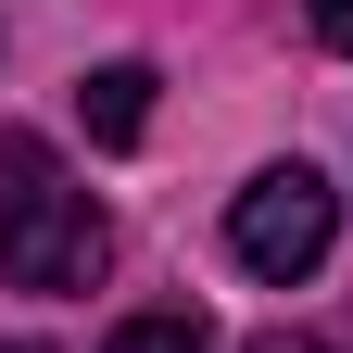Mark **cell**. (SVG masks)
<instances>
[{
	"mask_svg": "<svg viewBox=\"0 0 353 353\" xmlns=\"http://www.w3.org/2000/svg\"><path fill=\"white\" fill-rule=\"evenodd\" d=\"M101 252H114V228H101V202L51 164V139L0 126V278L13 290H88Z\"/></svg>",
	"mask_w": 353,
	"mask_h": 353,
	"instance_id": "obj_1",
	"label": "cell"
},
{
	"mask_svg": "<svg viewBox=\"0 0 353 353\" xmlns=\"http://www.w3.org/2000/svg\"><path fill=\"white\" fill-rule=\"evenodd\" d=\"M328 240H341V190L316 164H265L252 190L228 202V252L252 265L265 290H290V278H316L328 265Z\"/></svg>",
	"mask_w": 353,
	"mask_h": 353,
	"instance_id": "obj_2",
	"label": "cell"
},
{
	"mask_svg": "<svg viewBox=\"0 0 353 353\" xmlns=\"http://www.w3.org/2000/svg\"><path fill=\"white\" fill-rule=\"evenodd\" d=\"M76 114H88L101 152H139V139H152V63H101V76L76 88Z\"/></svg>",
	"mask_w": 353,
	"mask_h": 353,
	"instance_id": "obj_3",
	"label": "cell"
},
{
	"mask_svg": "<svg viewBox=\"0 0 353 353\" xmlns=\"http://www.w3.org/2000/svg\"><path fill=\"white\" fill-rule=\"evenodd\" d=\"M101 353H214V328L190 316V303H164V316H126V328H114Z\"/></svg>",
	"mask_w": 353,
	"mask_h": 353,
	"instance_id": "obj_4",
	"label": "cell"
},
{
	"mask_svg": "<svg viewBox=\"0 0 353 353\" xmlns=\"http://www.w3.org/2000/svg\"><path fill=\"white\" fill-rule=\"evenodd\" d=\"M303 13H316V38H328L341 63H353V0H303Z\"/></svg>",
	"mask_w": 353,
	"mask_h": 353,
	"instance_id": "obj_5",
	"label": "cell"
},
{
	"mask_svg": "<svg viewBox=\"0 0 353 353\" xmlns=\"http://www.w3.org/2000/svg\"><path fill=\"white\" fill-rule=\"evenodd\" d=\"M0 353H51V341H0Z\"/></svg>",
	"mask_w": 353,
	"mask_h": 353,
	"instance_id": "obj_6",
	"label": "cell"
},
{
	"mask_svg": "<svg viewBox=\"0 0 353 353\" xmlns=\"http://www.w3.org/2000/svg\"><path fill=\"white\" fill-rule=\"evenodd\" d=\"M290 353H341V341H290Z\"/></svg>",
	"mask_w": 353,
	"mask_h": 353,
	"instance_id": "obj_7",
	"label": "cell"
}]
</instances>
